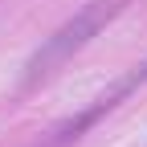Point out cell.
<instances>
[{
	"label": "cell",
	"instance_id": "obj_1",
	"mask_svg": "<svg viewBox=\"0 0 147 147\" xmlns=\"http://www.w3.org/2000/svg\"><path fill=\"white\" fill-rule=\"evenodd\" d=\"M119 8H123L119 0H90L82 12H74L57 33H49L45 41L37 45V53H33L29 65H25L21 86H25V90H33V86L49 82L53 74H57V69L74 57V53H78V49H86V45L98 37V29H106V21H110Z\"/></svg>",
	"mask_w": 147,
	"mask_h": 147
}]
</instances>
